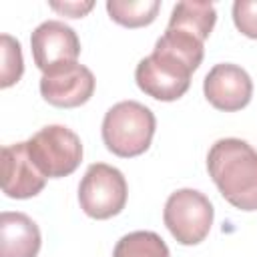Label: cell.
Listing matches in <instances>:
<instances>
[{"mask_svg":"<svg viewBox=\"0 0 257 257\" xmlns=\"http://www.w3.org/2000/svg\"><path fill=\"white\" fill-rule=\"evenodd\" d=\"M203 42L187 32L165 30L155 50L135 70L137 86L157 100H177L191 86V74L203 62Z\"/></svg>","mask_w":257,"mask_h":257,"instance_id":"obj_1","label":"cell"},{"mask_svg":"<svg viewBox=\"0 0 257 257\" xmlns=\"http://www.w3.org/2000/svg\"><path fill=\"white\" fill-rule=\"evenodd\" d=\"M207 171L223 199L241 211H257V151L235 137L219 139L207 155Z\"/></svg>","mask_w":257,"mask_h":257,"instance_id":"obj_2","label":"cell"},{"mask_svg":"<svg viewBox=\"0 0 257 257\" xmlns=\"http://www.w3.org/2000/svg\"><path fill=\"white\" fill-rule=\"evenodd\" d=\"M157 118L153 110L137 100H120L102 118V143L122 159L143 155L153 141Z\"/></svg>","mask_w":257,"mask_h":257,"instance_id":"obj_3","label":"cell"},{"mask_svg":"<svg viewBox=\"0 0 257 257\" xmlns=\"http://www.w3.org/2000/svg\"><path fill=\"white\" fill-rule=\"evenodd\" d=\"M28 157L46 179H60L74 173L82 161L78 135L62 124L42 126L26 141Z\"/></svg>","mask_w":257,"mask_h":257,"instance_id":"obj_4","label":"cell"},{"mask_svg":"<svg viewBox=\"0 0 257 257\" xmlns=\"http://www.w3.org/2000/svg\"><path fill=\"white\" fill-rule=\"evenodd\" d=\"M213 215V205L201 191L177 189L165 203L163 221L177 243L199 245L211 231Z\"/></svg>","mask_w":257,"mask_h":257,"instance_id":"obj_5","label":"cell"},{"mask_svg":"<svg viewBox=\"0 0 257 257\" xmlns=\"http://www.w3.org/2000/svg\"><path fill=\"white\" fill-rule=\"evenodd\" d=\"M126 195L124 175L106 163H92L78 185L80 209L98 221L118 215L126 205Z\"/></svg>","mask_w":257,"mask_h":257,"instance_id":"obj_6","label":"cell"},{"mask_svg":"<svg viewBox=\"0 0 257 257\" xmlns=\"http://www.w3.org/2000/svg\"><path fill=\"white\" fill-rule=\"evenodd\" d=\"M30 48L34 64L42 70V74H48L60 66L76 62L80 54V40L68 24L60 20H46L34 28Z\"/></svg>","mask_w":257,"mask_h":257,"instance_id":"obj_7","label":"cell"},{"mask_svg":"<svg viewBox=\"0 0 257 257\" xmlns=\"http://www.w3.org/2000/svg\"><path fill=\"white\" fill-rule=\"evenodd\" d=\"M94 74L78 62L60 66L40 78L42 98L58 108H76L90 100L94 92Z\"/></svg>","mask_w":257,"mask_h":257,"instance_id":"obj_8","label":"cell"},{"mask_svg":"<svg viewBox=\"0 0 257 257\" xmlns=\"http://www.w3.org/2000/svg\"><path fill=\"white\" fill-rule=\"evenodd\" d=\"M205 98L225 112L241 110L253 96V80L245 68L229 62L215 64L203 80Z\"/></svg>","mask_w":257,"mask_h":257,"instance_id":"obj_9","label":"cell"},{"mask_svg":"<svg viewBox=\"0 0 257 257\" xmlns=\"http://www.w3.org/2000/svg\"><path fill=\"white\" fill-rule=\"evenodd\" d=\"M46 185V177L28 157L26 141L2 149V191L10 199L36 197Z\"/></svg>","mask_w":257,"mask_h":257,"instance_id":"obj_10","label":"cell"},{"mask_svg":"<svg viewBox=\"0 0 257 257\" xmlns=\"http://www.w3.org/2000/svg\"><path fill=\"white\" fill-rule=\"evenodd\" d=\"M42 245L38 225L24 213L0 215V257H36Z\"/></svg>","mask_w":257,"mask_h":257,"instance_id":"obj_11","label":"cell"},{"mask_svg":"<svg viewBox=\"0 0 257 257\" xmlns=\"http://www.w3.org/2000/svg\"><path fill=\"white\" fill-rule=\"evenodd\" d=\"M217 22V12L211 2H179L175 4L169 24V30H181L187 32L201 42H205Z\"/></svg>","mask_w":257,"mask_h":257,"instance_id":"obj_12","label":"cell"},{"mask_svg":"<svg viewBox=\"0 0 257 257\" xmlns=\"http://www.w3.org/2000/svg\"><path fill=\"white\" fill-rule=\"evenodd\" d=\"M159 0H108L106 12L108 16L126 28L149 26L159 14Z\"/></svg>","mask_w":257,"mask_h":257,"instance_id":"obj_13","label":"cell"},{"mask_svg":"<svg viewBox=\"0 0 257 257\" xmlns=\"http://www.w3.org/2000/svg\"><path fill=\"white\" fill-rule=\"evenodd\" d=\"M112 257H171V253L155 231H133L118 239Z\"/></svg>","mask_w":257,"mask_h":257,"instance_id":"obj_14","label":"cell"},{"mask_svg":"<svg viewBox=\"0 0 257 257\" xmlns=\"http://www.w3.org/2000/svg\"><path fill=\"white\" fill-rule=\"evenodd\" d=\"M0 50H2V68H0V86L8 88L16 84L24 72V60L20 42L10 34L0 36Z\"/></svg>","mask_w":257,"mask_h":257,"instance_id":"obj_15","label":"cell"},{"mask_svg":"<svg viewBox=\"0 0 257 257\" xmlns=\"http://www.w3.org/2000/svg\"><path fill=\"white\" fill-rule=\"evenodd\" d=\"M233 22L249 38H257V0H237L233 4Z\"/></svg>","mask_w":257,"mask_h":257,"instance_id":"obj_16","label":"cell"},{"mask_svg":"<svg viewBox=\"0 0 257 257\" xmlns=\"http://www.w3.org/2000/svg\"><path fill=\"white\" fill-rule=\"evenodd\" d=\"M94 2H64V4H58V2H50V8L68 16V18H82L88 10H92Z\"/></svg>","mask_w":257,"mask_h":257,"instance_id":"obj_17","label":"cell"}]
</instances>
